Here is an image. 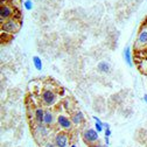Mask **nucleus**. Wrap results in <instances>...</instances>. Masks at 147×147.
Listing matches in <instances>:
<instances>
[{"mask_svg":"<svg viewBox=\"0 0 147 147\" xmlns=\"http://www.w3.org/2000/svg\"><path fill=\"white\" fill-rule=\"evenodd\" d=\"M20 28V22L18 21L16 18H12L9 20H6V21H3L1 22V30L3 32H6L8 34H14L19 30Z\"/></svg>","mask_w":147,"mask_h":147,"instance_id":"1","label":"nucleus"},{"mask_svg":"<svg viewBox=\"0 0 147 147\" xmlns=\"http://www.w3.org/2000/svg\"><path fill=\"white\" fill-rule=\"evenodd\" d=\"M14 11H15V8L9 4L1 5V7H0V20H1V22L6 21V20H9V19H12V18H15L14 16Z\"/></svg>","mask_w":147,"mask_h":147,"instance_id":"2","label":"nucleus"},{"mask_svg":"<svg viewBox=\"0 0 147 147\" xmlns=\"http://www.w3.org/2000/svg\"><path fill=\"white\" fill-rule=\"evenodd\" d=\"M41 100L46 106H53L57 100V96L53 90H45L41 95Z\"/></svg>","mask_w":147,"mask_h":147,"instance_id":"3","label":"nucleus"},{"mask_svg":"<svg viewBox=\"0 0 147 147\" xmlns=\"http://www.w3.org/2000/svg\"><path fill=\"white\" fill-rule=\"evenodd\" d=\"M83 139L88 144H94L98 140V132L96 130H91V128H86L83 132Z\"/></svg>","mask_w":147,"mask_h":147,"instance_id":"4","label":"nucleus"},{"mask_svg":"<svg viewBox=\"0 0 147 147\" xmlns=\"http://www.w3.org/2000/svg\"><path fill=\"white\" fill-rule=\"evenodd\" d=\"M56 121H57L59 127L63 128V130H67V131L71 130V127H72V121H71L70 118H68L67 116H64V115H60V116L57 117Z\"/></svg>","mask_w":147,"mask_h":147,"instance_id":"5","label":"nucleus"},{"mask_svg":"<svg viewBox=\"0 0 147 147\" xmlns=\"http://www.w3.org/2000/svg\"><path fill=\"white\" fill-rule=\"evenodd\" d=\"M68 142H69V137L63 132L56 134V137H55V145H56V147H68Z\"/></svg>","mask_w":147,"mask_h":147,"instance_id":"6","label":"nucleus"},{"mask_svg":"<svg viewBox=\"0 0 147 147\" xmlns=\"http://www.w3.org/2000/svg\"><path fill=\"white\" fill-rule=\"evenodd\" d=\"M137 46L141 45V46H145L147 45V27H142L138 34V38H137Z\"/></svg>","mask_w":147,"mask_h":147,"instance_id":"7","label":"nucleus"},{"mask_svg":"<svg viewBox=\"0 0 147 147\" xmlns=\"http://www.w3.org/2000/svg\"><path fill=\"white\" fill-rule=\"evenodd\" d=\"M70 120L72 121V124L75 125H81L84 120V116H83V112L82 111H75L72 112L71 116H70Z\"/></svg>","mask_w":147,"mask_h":147,"instance_id":"8","label":"nucleus"},{"mask_svg":"<svg viewBox=\"0 0 147 147\" xmlns=\"http://www.w3.org/2000/svg\"><path fill=\"white\" fill-rule=\"evenodd\" d=\"M54 123H55L54 113L50 111V110H46L45 118H43V124H45L46 126H51V125H54Z\"/></svg>","mask_w":147,"mask_h":147,"instance_id":"9","label":"nucleus"},{"mask_svg":"<svg viewBox=\"0 0 147 147\" xmlns=\"http://www.w3.org/2000/svg\"><path fill=\"white\" fill-rule=\"evenodd\" d=\"M45 110L42 107H36L35 109V113H34V117H35V120L38 124H43V118H45Z\"/></svg>","mask_w":147,"mask_h":147,"instance_id":"10","label":"nucleus"},{"mask_svg":"<svg viewBox=\"0 0 147 147\" xmlns=\"http://www.w3.org/2000/svg\"><path fill=\"white\" fill-rule=\"evenodd\" d=\"M124 57H125V61L127 63L128 67H132L133 65V62H132V54H131V48L130 47H126L125 50H124Z\"/></svg>","mask_w":147,"mask_h":147,"instance_id":"11","label":"nucleus"},{"mask_svg":"<svg viewBox=\"0 0 147 147\" xmlns=\"http://www.w3.org/2000/svg\"><path fill=\"white\" fill-rule=\"evenodd\" d=\"M36 132H39L42 137H47L49 134V130L46 127V125L43 124H38V126H36Z\"/></svg>","mask_w":147,"mask_h":147,"instance_id":"12","label":"nucleus"},{"mask_svg":"<svg viewBox=\"0 0 147 147\" xmlns=\"http://www.w3.org/2000/svg\"><path fill=\"white\" fill-rule=\"evenodd\" d=\"M33 64H34L36 70H39V71L42 70V60L39 56H34L33 57Z\"/></svg>","mask_w":147,"mask_h":147,"instance_id":"13","label":"nucleus"},{"mask_svg":"<svg viewBox=\"0 0 147 147\" xmlns=\"http://www.w3.org/2000/svg\"><path fill=\"white\" fill-rule=\"evenodd\" d=\"M98 70L100 72H109L110 71V64L107 62H99L98 63Z\"/></svg>","mask_w":147,"mask_h":147,"instance_id":"14","label":"nucleus"},{"mask_svg":"<svg viewBox=\"0 0 147 147\" xmlns=\"http://www.w3.org/2000/svg\"><path fill=\"white\" fill-rule=\"evenodd\" d=\"M24 7L28 11H30L33 8V1L32 0H25V3H24Z\"/></svg>","mask_w":147,"mask_h":147,"instance_id":"15","label":"nucleus"},{"mask_svg":"<svg viewBox=\"0 0 147 147\" xmlns=\"http://www.w3.org/2000/svg\"><path fill=\"white\" fill-rule=\"evenodd\" d=\"M95 128H96V131H97L98 133H100V132L104 131V126H103V124H100V123H96V124H95Z\"/></svg>","mask_w":147,"mask_h":147,"instance_id":"16","label":"nucleus"},{"mask_svg":"<svg viewBox=\"0 0 147 147\" xmlns=\"http://www.w3.org/2000/svg\"><path fill=\"white\" fill-rule=\"evenodd\" d=\"M104 133H105V137H110L111 136V130H110V128H105Z\"/></svg>","mask_w":147,"mask_h":147,"instance_id":"17","label":"nucleus"},{"mask_svg":"<svg viewBox=\"0 0 147 147\" xmlns=\"http://www.w3.org/2000/svg\"><path fill=\"white\" fill-rule=\"evenodd\" d=\"M94 119H95V120H96V123H100V124H103V123H102V120H100V119H99V118H97V117H96V116H94Z\"/></svg>","mask_w":147,"mask_h":147,"instance_id":"18","label":"nucleus"},{"mask_svg":"<svg viewBox=\"0 0 147 147\" xmlns=\"http://www.w3.org/2000/svg\"><path fill=\"white\" fill-rule=\"evenodd\" d=\"M1 1V5H4V4H9V0H0Z\"/></svg>","mask_w":147,"mask_h":147,"instance_id":"19","label":"nucleus"},{"mask_svg":"<svg viewBox=\"0 0 147 147\" xmlns=\"http://www.w3.org/2000/svg\"><path fill=\"white\" fill-rule=\"evenodd\" d=\"M103 126H104V128H110V125L107 123H103Z\"/></svg>","mask_w":147,"mask_h":147,"instance_id":"20","label":"nucleus"},{"mask_svg":"<svg viewBox=\"0 0 147 147\" xmlns=\"http://www.w3.org/2000/svg\"><path fill=\"white\" fill-rule=\"evenodd\" d=\"M105 144L109 145L110 144V140H109V137H105Z\"/></svg>","mask_w":147,"mask_h":147,"instance_id":"21","label":"nucleus"},{"mask_svg":"<svg viewBox=\"0 0 147 147\" xmlns=\"http://www.w3.org/2000/svg\"><path fill=\"white\" fill-rule=\"evenodd\" d=\"M46 147H56V145H53V144H48Z\"/></svg>","mask_w":147,"mask_h":147,"instance_id":"22","label":"nucleus"},{"mask_svg":"<svg viewBox=\"0 0 147 147\" xmlns=\"http://www.w3.org/2000/svg\"><path fill=\"white\" fill-rule=\"evenodd\" d=\"M144 100H145V103L147 104V95H144Z\"/></svg>","mask_w":147,"mask_h":147,"instance_id":"23","label":"nucleus"},{"mask_svg":"<svg viewBox=\"0 0 147 147\" xmlns=\"http://www.w3.org/2000/svg\"><path fill=\"white\" fill-rule=\"evenodd\" d=\"M70 147H76V145H71V146H70Z\"/></svg>","mask_w":147,"mask_h":147,"instance_id":"24","label":"nucleus"},{"mask_svg":"<svg viewBox=\"0 0 147 147\" xmlns=\"http://www.w3.org/2000/svg\"><path fill=\"white\" fill-rule=\"evenodd\" d=\"M94 147H102V146H98V145H96V146H94Z\"/></svg>","mask_w":147,"mask_h":147,"instance_id":"25","label":"nucleus"}]
</instances>
